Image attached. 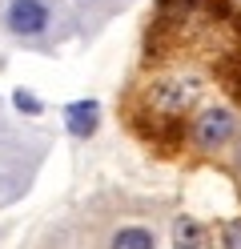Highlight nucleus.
<instances>
[{
    "label": "nucleus",
    "instance_id": "obj_4",
    "mask_svg": "<svg viewBox=\"0 0 241 249\" xmlns=\"http://www.w3.org/2000/svg\"><path fill=\"white\" fill-rule=\"evenodd\" d=\"M96 117H101V105L96 101H76L64 108V124H69L73 137H93L96 133Z\"/></svg>",
    "mask_w": 241,
    "mask_h": 249
},
{
    "label": "nucleus",
    "instance_id": "obj_1",
    "mask_svg": "<svg viewBox=\"0 0 241 249\" xmlns=\"http://www.w3.org/2000/svg\"><path fill=\"white\" fill-rule=\"evenodd\" d=\"M197 92H201V85L193 81V76H185V81H157L149 89V105H153V113H161V117H181V113L193 108Z\"/></svg>",
    "mask_w": 241,
    "mask_h": 249
},
{
    "label": "nucleus",
    "instance_id": "obj_2",
    "mask_svg": "<svg viewBox=\"0 0 241 249\" xmlns=\"http://www.w3.org/2000/svg\"><path fill=\"white\" fill-rule=\"evenodd\" d=\"M4 20H8V28H12L16 36H40L53 17H48L44 0H8Z\"/></svg>",
    "mask_w": 241,
    "mask_h": 249
},
{
    "label": "nucleus",
    "instance_id": "obj_8",
    "mask_svg": "<svg viewBox=\"0 0 241 249\" xmlns=\"http://www.w3.org/2000/svg\"><path fill=\"white\" fill-rule=\"evenodd\" d=\"M12 105L20 108V113H40V101L32 97V92H16V97H12Z\"/></svg>",
    "mask_w": 241,
    "mask_h": 249
},
{
    "label": "nucleus",
    "instance_id": "obj_5",
    "mask_svg": "<svg viewBox=\"0 0 241 249\" xmlns=\"http://www.w3.org/2000/svg\"><path fill=\"white\" fill-rule=\"evenodd\" d=\"M173 249H213V245H209V233H205L201 221L177 217L173 221Z\"/></svg>",
    "mask_w": 241,
    "mask_h": 249
},
{
    "label": "nucleus",
    "instance_id": "obj_7",
    "mask_svg": "<svg viewBox=\"0 0 241 249\" xmlns=\"http://www.w3.org/2000/svg\"><path fill=\"white\" fill-rule=\"evenodd\" d=\"M221 245H225V249H241V217L225 225V233H221Z\"/></svg>",
    "mask_w": 241,
    "mask_h": 249
},
{
    "label": "nucleus",
    "instance_id": "obj_6",
    "mask_svg": "<svg viewBox=\"0 0 241 249\" xmlns=\"http://www.w3.org/2000/svg\"><path fill=\"white\" fill-rule=\"evenodd\" d=\"M112 249H153V237H149V229H121L117 237H112Z\"/></svg>",
    "mask_w": 241,
    "mask_h": 249
},
{
    "label": "nucleus",
    "instance_id": "obj_3",
    "mask_svg": "<svg viewBox=\"0 0 241 249\" xmlns=\"http://www.w3.org/2000/svg\"><path fill=\"white\" fill-rule=\"evenodd\" d=\"M233 137V113L229 108H205L193 124V141L201 149H221L225 141Z\"/></svg>",
    "mask_w": 241,
    "mask_h": 249
}]
</instances>
